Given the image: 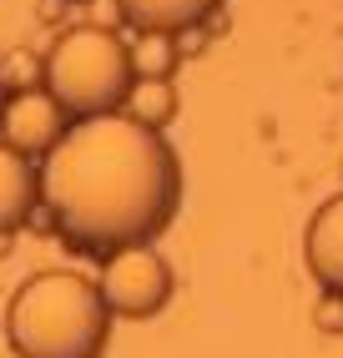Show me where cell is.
<instances>
[{
	"label": "cell",
	"mask_w": 343,
	"mask_h": 358,
	"mask_svg": "<svg viewBox=\"0 0 343 358\" xmlns=\"http://www.w3.org/2000/svg\"><path fill=\"white\" fill-rule=\"evenodd\" d=\"M96 288H102L111 318H152V313H162V308L172 303L177 278H172L167 257L146 243V248H121V252H111Z\"/></svg>",
	"instance_id": "obj_4"
},
{
	"label": "cell",
	"mask_w": 343,
	"mask_h": 358,
	"mask_svg": "<svg viewBox=\"0 0 343 358\" xmlns=\"http://www.w3.org/2000/svg\"><path fill=\"white\" fill-rule=\"evenodd\" d=\"M66 111L51 91L26 86V91H10L6 111H0V141L20 157H51L56 141L66 136Z\"/></svg>",
	"instance_id": "obj_5"
},
{
	"label": "cell",
	"mask_w": 343,
	"mask_h": 358,
	"mask_svg": "<svg viewBox=\"0 0 343 358\" xmlns=\"http://www.w3.org/2000/svg\"><path fill=\"white\" fill-rule=\"evenodd\" d=\"M116 6L141 31L177 36V31H197L202 20H212L217 10H223V0H116Z\"/></svg>",
	"instance_id": "obj_8"
},
{
	"label": "cell",
	"mask_w": 343,
	"mask_h": 358,
	"mask_svg": "<svg viewBox=\"0 0 343 358\" xmlns=\"http://www.w3.org/2000/svg\"><path fill=\"white\" fill-rule=\"evenodd\" d=\"M6 338L15 358H102L111 338V308L91 278L51 268L15 288L6 308Z\"/></svg>",
	"instance_id": "obj_2"
},
{
	"label": "cell",
	"mask_w": 343,
	"mask_h": 358,
	"mask_svg": "<svg viewBox=\"0 0 343 358\" xmlns=\"http://www.w3.org/2000/svg\"><path fill=\"white\" fill-rule=\"evenodd\" d=\"M41 202L76 252L146 248L177 217L182 162L132 111L76 122L41 166Z\"/></svg>",
	"instance_id": "obj_1"
},
{
	"label": "cell",
	"mask_w": 343,
	"mask_h": 358,
	"mask_svg": "<svg viewBox=\"0 0 343 358\" xmlns=\"http://www.w3.org/2000/svg\"><path fill=\"white\" fill-rule=\"evenodd\" d=\"M36 207H41V172L31 166V157H20L0 141V237L26 227Z\"/></svg>",
	"instance_id": "obj_7"
},
{
	"label": "cell",
	"mask_w": 343,
	"mask_h": 358,
	"mask_svg": "<svg viewBox=\"0 0 343 358\" xmlns=\"http://www.w3.org/2000/svg\"><path fill=\"white\" fill-rule=\"evenodd\" d=\"M132 66H136V76L141 81H162L172 66H177V51H172V41L157 36V31H146V41L132 51Z\"/></svg>",
	"instance_id": "obj_10"
},
{
	"label": "cell",
	"mask_w": 343,
	"mask_h": 358,
	"mask_svg": "<svg viewBox=\"0 0 343 358\" xmlns=\"http://www.w3.org/2000/svg\"><path fill=\"white\" fill-rule=\"evenodd\" d=\"M41 71H46V91L76 122L121 111L132 96V86H136L132 45L111 31H102V26H76V31L56 36Z\"/></svg>",
	"instance_id": "obj_3"
},
{
	"label": "cell",
	"mask_w": 343,
	"mask_h": 358,
	"mask_svg": "<svg viewBox=\"0 0 343 358\" xmlns=\"http://www.w3.org/2000/svg\"><path fill=\"white\" fill-rule=\"evenodd\" d=\"M303 257L318 288L343 298V192L313 212V222L303 232Z\"/></svg>",
	"instance_id": "obj_6"
},
{
	"label": "cell",
	"mask_w": 343,
	"mask_h": 358,
	"mask_svg": "<svg viewBox=\"0 0 343 358\" xmlns=\"http://www.w3.org/2000/svg\"><path fill=\"white\" fill-rule=\"evenodd\" d=\"M6 101H10V91H6V76H0V111H6Z\"/></svg>",
	"instance_id": "obj_12"
},
{
	"label": "cell",
	"mask_w": 343,
	"mask_h": 358,
	"mask_svg": "<svg viewBox=\"0 0 343 358\" xmlns=\"http://www.w3.org/2000/svg\"><path fill=\"white\" fill-rule=\"evenodd\" d=\"M318 328H328V333H343V298H323L318 303Z\"/></svg>",
	"instance_id": "obj_11"
},
{
	"label": "cell",
	"mask_w": 343,
	"mask_h": 358,
	"mask_svg": "<svg viewBox=\"0 0 343 358\" xmlns=\"http://www.w3.org/2000/svg\"><path fill=\"white\" fill-rule=\"evenodd\" d=\"M127 111L136 116L141 127H157L162 131V122H172V111H177V96H172L167 81H136L132 96H127Z\"/></svg>",
	"instance_id": "obj_9"
}]
</instances>
